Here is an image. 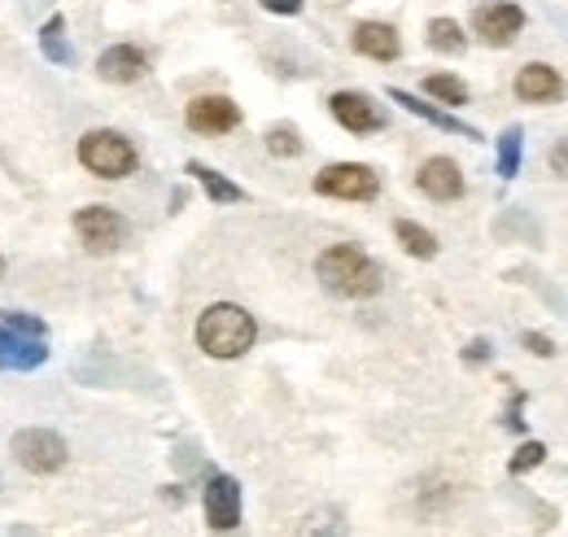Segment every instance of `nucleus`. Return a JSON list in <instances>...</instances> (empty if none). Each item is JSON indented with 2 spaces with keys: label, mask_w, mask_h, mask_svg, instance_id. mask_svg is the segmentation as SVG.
I'll return each instance as SVG.
<instances>
[{
  "label": "nucleus",
  "mask_w": 568,
  "mask_h": 537,
  "mask_svg": "<svg viewBox=\"0 0 568 537\" xmlns=\"http://www.w3.org/2000/svg\"><path fill=\"white\" fill-rule=\"evenodd\" d=\"M254 336H258L254 315L245 306H232V302H214L197 320V345L211 358H241L254 345Z\"/></svg>",
  "instance_id": "f257e3e1"
},
{
  "label": "nucleus",
  "mask_w": 568,
  "mask_h": 537,
  "mask_svg": "<svg viewBox=\"0 0 568 537\" xmlns=\"http://www.w3.org/2000/svg\"><path fill=\"white\" fill-rule=\"evenodd\" d=\"M315 275L337 297H372V293H381V267L358 245H333V250H324L320 263H315Z\"/></svg>",
  "instance_id": "f03ea898"
},
{
  "label": "nucleus",
  "mask_w": 568,
  "mask_h": 537,
  "mask_svg": "<svg viewBox=\"0 0 568 537\" xmlns=\"http://www.w3.org/2000/svg\"><path fill=\"white\" fill-rule=\"evenodd\" d=\"M79 162L101 180H123L136 171V149L128 135L101 128V132H88L79 140Z\"/></svg>",
  "instance_id": "7ed1b4c3"
},
{
  "label": "nucleus",
  "mask_w": 568,
  "mask_h": 537,
  "mask_svg": "<svg viewBox=\"0 0 568 537\" xmlns=\"http://www.w3.org/2000/svg\"><path fill=\"white\" fill-rule=\"evenodd\" d=\"M13 459L36 476H53L67 468V442L53 428H22L13 433Z\"/></svg>",
  "instance_id": "20e7f679"
},
{
  "label": "nucleus",
  "mask_w": 568,
  "mask_h": 537,
  "mask_svg": "<svg viewBox=\"0 0 568 537\" xmlns=\"http://www.w3.org/2000/svg\"><path fill=\"white\" fill-rule=\"evenodd\" d=\"M315 193L342 197V202H372L381 193V175L363 162H337V166H324L315 175Z\"/></svg>",
  "instance_id": "39448f33"
},
{
  "label": "nucleus",
  "mask_w": 568,
  "mask_h": 537,
  "mask_svg": "<svg viewBox=\"0 0 568 537\" xmlns=\"http://www.w3.org/2000/svg\"><path fill=\"white\" fill-rule=\"evenodd\" d=\"M74 232H79L88 254H114L128 236V223L110 205H88V210L74 214Z\"/></svg>",
  "instance_id": "423d86ee"
},
{
  "label": "nucleus",
  "mask_w": 568,
  "mask_h": 537,
  "mask_svg": "<svg viewBox=\"0 0 568 537\" xmlns=\"http://www.w3.org/2000/svg\"><path fill=\"white\" fill-rule=\"evenodd\" d=\"M44 363H49V341L44 336L0 324V367L4 372H36Z\"/></svg>",
  "instance_id": "0eeeda50"
},
{
  "label": "nucleus",
  "mask_w": 568,
  "mask_h": 537,
  "mask_svg": "<svg viewBox=\"0 0 568 537\" xmlns=\"http://www.w3.org/2000/svg\"><path fill=\"white\" fill-rule=\"evenodd\" d=\"M202 503H206V525L211 529L227 534V529L241 525V485L232 476H223V472L211 476L206 489H202Z\"/></svg>",
  "instance_id": "6e6552de"
},
{
  "label": "nucleus",
  "mask_w": 568,
  "mask_h": 537,
  "mask_svg": "<svg viewBox=\"0 0 568 537\" xmlns=\"http://www.w3.org/2000/svg\"><path fill=\"white\" fill-rule=\"evenodd\" d=\"M473 27H477V36L486 40V44H511L516 40V31L525 27V13H520V4H511V0H490V4H481L477 13H473Z\"/></svg>",
  "instance_id": "1a4fd4ad"
},
{
  "label": "nucleus",
  "mask_w": 568,
  "mask_h": 537,
  "mask_svg": "<svg viewBox=\"0 0 568 537\" xmlns=\"http://www.w3.org/2000/svg\"><path fill=\"white\" fill-rule=\"evenodd\" d=\"M328 110H333V119L346 128V132H381L385 128V114L376 110V101L372 97H363V92H337L333 101H328Z\"/></svg>",
  "instance_id": "9d476101"
},
{
  "label": "nucleus",
  "mask_w": 568,
  "mask_h": 537,
  "mask_svg": "<svg viewBox=\"0 0 568 537\" xmlns=\"http://www.w3.org/2000/svg\"><path fill=\"white\" fill-rule=\"evenodd\" d=\"M241 123V110L227 97H197L189 105V128L202 135H223Z\"/></svg>",
  "instance_id": "9b49d317"
},
{
  "label": "nucleus",
  "mask_w": 568,
  "mask_h": 537,
  "mask_svg": "<svg viewBox=\"0 0 568 537\" xmlns=\"http://www.w3.org/2000/svg\"><path fill=\"white\" fill-rule=\"evenodd\" d=\"M416 184H420V193L433 197V202L464 197V175H459V166L450 158H428L425 166H420V175H416Z\"/></svg>",
  "instance_id": "f8f14e48"
},
{
  "label": "nucleus",
  "mask_w": 568,
  "mask_h": 537,
  "mask_svg": "<svg viewBox=\"0 0 568 537\" xmlns=\"http://www.w3.org/2000/svg\"><path fill=\"white\" fill-rule=\"evenodd\" d=\"M144 70H149V58H144L136 44H114V49H105L101 62H97V74H101L105 83H136Z\"/></svg>",
  "instance_id": "ddd939ff"
},
{
  "label": "nucleus",
  "mask_w": 568,
  "mask_h": 537,
  "mask_svg": "<svg viewBox=\"0 0 568 537\" xmlns=\"http://www.w3.org/2000/svg\"><path fill=\"white\" fill-rule=\"evenodd\" d=\"M389 101H398L403 110H412L416 119H425V123H433V128H442V132L464 135V140H481V132H477L473 123H459L455 114H446V110L428 105V101H420V97H412V92H403V88H389Z\"/></svg>",
  "instance_id": "4468645a"
},
{
  "label": "nucleus",
  "mask_w": 568,
  "mask_h": 537,
  "mask_svg": "<svg viewBox=\"0 0 568 537\" xmlns=\"http://www.w3.org/2000/svg\"><path fill=\"white\" fill-rule=\"evenodd\" d=\"M516 97H520V101H529V105L556 101V97H565V79H560L551 67L534 62V67H525L520 74H516Z\"/></svg>",
  "instance_id": "2eb2a0df"
},
{
  "label": "nucleus",
  "mask_w": 568,
  "mask_h": 537,
  "mask_svg": "<svg viewBox=\"0 0 568 537\" xmlns=\"http://www.w3.org/2000/svg\"><path fill=\"white\" fill-rule=\"evenodd\" d=\"M355 49L372 62H394L398 58V31L389 22H358L355 27Z\"/></svg>",
  "instance_id": "dca6fc26"
},
{
  "label": "nucleus",
  "mask_w": 568,
  "mask_h": 537,
  "mask_svg": "<svg viewBox=\"0 0 568 537\" xmlns=\"http://www.w3.org/2000/svg\"><path fill=\"white\" fill-rule=\"evenodd\" d=\"M40 49H44V58H49L53 67H74V49H71V40H67V18H62V13H53V18L40 27Z\"/></svg>",
  "instance_id": "f3484780"
},
{
  "label": "nucleus",
  "mask_w": 568,
  "mask_h": 537,
  "mask_svg": "<svg viewBox=\"0 0 568 537\" xmlns=\"http://www.w3.org/2000/svg\"><path fill=\"white\" fill-rule=\"evenodd\" d=\"M189 175H193V180L206 189V197H211V202H219V205L241 202V197H245V193H241L232 180H223V175H219V171H211L206 162H189Z\"/></svg>",
  "instance_id": "a211bd4d"
},
{
  "label": "nucleus",
  "mask_w": 568,
  "mask_h": 537,
  "mask_svg": "<svg viewBox=\"0 0 568 537\" xmlns=\"http://www.w3.org/2000/svg\"><path fill=\"white\" fill-rule=\"evenodd\" d=\"M394 236L403 241V250H407L412 259H433V254H437V236H433L428 227H420V223H412V219H398V223H394Z\"/></svg>",
  "instance_id": "6ab92c4d"
},
{
  "label": "nucleus",
  "mask_w": 568,
  "mask_h": 537,
  "mask_svg": "<svg viewBox=\"0 0 568 537\" xmlns=\"http://www.w3.org/2000/svg\"><path fill=\"white\" fill-rule=\"evenodd\" d=\"M428 44H433L437 53H450V58H459V53L468 49L459 22H450V18H433V22H428Z\"/></svg>",
  "instance_id": "aec40b11"
},
{
  "label": "nucleus",
  "mask_w": 568,
  "mask_h": 537,
  "mask_svg": "<svg viewBox=\"0 0 568 537\" xmlns=\"http://www.w3.org/2000/svg\"><path fill=\"white\" fill-rule=\"evenodd\" d=\"M520 158H525V132L520 128H507V132L498 135V175L503 180L520 175Z\"/></svg>",
  "instance_id": "412c9836"
},
{
  "label": "nucleus",
  "mask_w": 568,
  "mask_h": 537,
  "mask_svg": "<svg viewBox=\"0 0 568 537\" xmlns=\"http://www.w3.org/2000/svg\"><path fill=\"white\" fill-rule=\"evenodd\" d=\"M425 88H428V97H437L442 105H464V101H468V83L455 79V74H428Z\"/></svg>",
  "instance_id": "4be33fe9"
},
{
  "label": "nucleus",
  "mask_w": 568,
  "mask_h": 537,
  "mask_svg": "<svg viewBox=\"0 0 568 537\" xmlns=\"http://www.w3.org/2000/svg\"><path fill=\"white\" fill-rule=\"evenodd\" d=\"M542 459H547V446H542V442H525V446H520V450L511 455V464H507V472H511V476H525V472L538 468Z\"/></svg>",
  "instance_id": "5701e85b"
},
{
  "label": "nucleus",
  "mask_w": 568,
  "mask_h": 537,
  "mask_svg": "<svg viewBox=\"0 0 568 537\" xmlns=\"http://www.w3.org/2000/svg\"><path fill=\"white\" fill-rule=\"evenodd\" d=\"M267 149H272L276 158H297V153H302V135L293 132L288 123H281V128L267 132Z\"/></svg>",
  "instance_id": "b1692460"
},
{
  "label": "nucleus",
  "mask_w": 568,
  "mask_h": 537,
  "mask_svg": "<svg viewBox=\"0 0 568 537\" xmlns=\"http://www.w3.org/2000/svg\"><path fill=\"white\" fill-rule=\"evenodd\" d=\"M0 324H9V328H22V333H49L44 328V320H36V315H27V311H0Z\"/></svg>",
  "instance_id": "393cba45"
},
{
  "label": "nucleus",
  "mask_w": 568,
  "mask_h": 537,
  "mask_svg": "<svg viewBox=\"0 0 568 537\" xmlns=\"http://www.w3.org/2000/svg\"><path fill=\"white\" fill-rule=\"evenodd\" d=\"M520 345H529L538 358H551V354H556V341L542 333H520Z\"/></svg>",
  "instance_id": "a878e982"
},
{
  "label": "nucleus",
  "mask_w": 568,
  "mask_h": 537,
  "mask_svg": "<svg viewBox=\"0 0 568 537\" xmlns=\"http://www.w3.org/2000/svg\"><path fill=\"white\" fill-rule=\"evenodd\" d=\"M490 354H495V345H490L486 336L468 341V349H464V358H468V363H490Z\"/></svg>",
  "instance_id": "bb28decb"
},
{
  "label": "nucleus",
  "mask_w": 568,
  "mask_h": 537,
  "mask_svg": "<svg viewBox=\"0 0 568 537\" xmlns=\"http://www.w3.org/2000/svg\"><path fill=\"white\" fill-rule=\"evenodd\" d=\"M547 162H551V171H556L560 180H568V140H560V144L551 149V158H547Z\"/></svg>",
  "instance_id": "cd10ccee"
},
{
  "label": "nucleus",
  "mask_w": 568,
  "mask_h": 537,
  "mask_svg": "<svg viewBox=\"0 0 568 537\" xmlns=\"http://www.w3.org/2000/svg\"><path fill=\"white\" fill-rule=\"evenodd\" d=\"M267 13H302V0H263Z\"/></svg>",
  "instance_id": "c85d7f7f"
},
{
  "label": "nucleus",
  "mask_w": 568,
  "mask_h": 537,
  "mask_svg": "<svg viewBox=\"0 0 568 537\" xmlns=\"http://www.w3.org/2000/svg\"><path fill=\"white\" fill-rule=\"evenodd\" d=\"M542 9H547V18H551V22H556V27L568 36V13H565V9H556V4H542Z\"/></svg>",
  "instance_id": "c756f323"
},
{
  "label": "nucleus",
  "mask_w": 568,
  "mask_h": 537,
  "mask_svg": "<svg viewBox=\"0 0 568 537\" xmlns=\"http://www.w3.org/2000/svg\"><path fill=\"white\" fill-rule=\"evenodd\" d=\"M0 275H4V259H0Z\"/></svg>",
  "instance_id": "7c9ffc66"
}]
</instances>
